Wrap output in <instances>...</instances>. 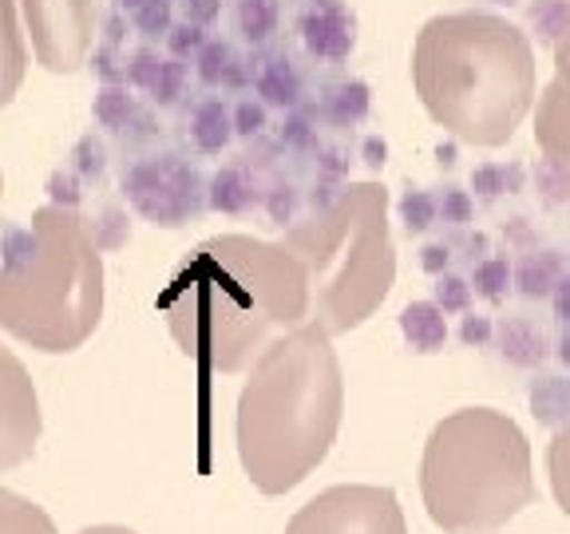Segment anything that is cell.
<instances>
[{
  "mask_svg": "<svg viewBox=\"0 0 570 534\" xmlns=\"http://www.w3.org/2000/svg\"><path fill=\"white\" fill-rule=\"evenodd\" d=\"M309 274L285 241L223 234L195 246L170 274L163 317L175 345L214 368L238 373L266 345L309 320Z\"/></svg>",
  "mask_w": 570,
  "mask_h": 534,
  "instance_id": "6da1fadb",
  "label": "cell"
},
{
  "mask_svg": "<svg viewBox=\"0 0 570 534\" xmlns=\"http://www.w3.org/2000/svg\"><path fill=\"white\" fill-rule=\"evenodd\" d=\"M345 416L333 337L317 320L282 333L238 396V459L262 495H285L330 455Z\"/></svg>",
  "mask_w": 570,
  "mask_h": 534,
  "instance_id": "7a4b0ae2",
  "label": "cell"
},
{
  "mask_svg": "<svg viewBox=\"0 0 570 534\" xmlns=\"http://www.w3.org/2000/svg\"><path fill=\"white\" fill-rule=\"evenodd\" d=\"M412 83L455 139L503 147L534 99L531 36L495 12L432 17L412 48Z\"/></svg>",
  "mask_w": 570,
  "mask_h": 534,
  "instance_id": "3957f363",
  "label": "cell"
},
{
  "mask_svg": "<svg viewBox=\"0 0 570 534\" xmlns=\"http://www.w3.org/2000/svg\"><path fill=\"white\" fill-rule=\"evenodd\" d=\"M104 317V258L68 206H40L0 238V329L40 353H76Z\"/></svg>",
  "mask_w": 570,
  "mask_h": 534,
  "instance_id": "277c9868",
  "label": "cell"
},
{
  "mask_svg": "<svg viewBox=\"0 0 570 534\" xmlns=\"http://www.w3.org/2000/svg\"><path fill=\"white\" fill-rule=\"evenodd\" d=\"M420 495L444 534L503 531L539 498L531 444L515 419L495 408L452 412L424 444Z\"/></svg>",
  "mask_w": 570,
  "mask_h": 534,
  "instance_id": "5b68a950",
  "label": "cell"
},
{
  "mask_svg": "<svg viewBox=\"0 0 570 534\" xmlns=\"http://www.w3.org/2000/svg\"><path fill=\"white\" fill-rule=\"evenodd\" d=\"M285 246L309 274V320L330 337L365 325L396 281L389 190L376 182L345 187L330 206H317L313 218L289 226Z\"/></svg>",
  "mask_w": 570,
  "mask_h": 534,
  "instance_id": "8992f818",
  "label": "cell"
},
{
  "mask_svg": "<svg viewBox=\"0 0 570 534\" xmlns=\"http://www.w3.org/2000/svg\"><path fill=\"white\" fill-rule=\"evenodd\" d=\"M285 534H409V523L392 487L345 483L309 498Z\"/></svg>",
  "mask_w": 570,
  "mask_h": 534,
  "instance_id": "52a82bcc",
  "label": "cell"
},
{
  "mask_svg": "<svg viewBox=\"0 0 570 534\" xmlns=\"http://www.w3.org/2000/svg\"><path fill=\"white\" fill-rule=\"evenodd\" d=\"M36 60L56 76H68L88 60L96 0H17Z\"/></svg>",
  "mask_w": 570,
  "mask_h": 534,
  "instance_id": "ba28073f",
  "label": "cell"
},
{
  "mask_svg": "<svg viewBox=\"0 0 570 534\" xmlns=\"http://www.w3.org/2000/svg\"><path fill=\"white\" fill-rule=\"evenodd\" d=\"M40 400L20 356L0 345V472L32 459L40 444Z\"/></svg>",
  "mask_w": 570,
  "mask_h": 534,
  "instance_id": "9c48e42d",
  "label": "cell"
},
{
  "mask_svg": "<svg viewBox=\"0 0 570 534\" xmlns=\"http://www.w3.org/2000/svg\"><path fill=\"white\" fill-rule=\"evenodd\" d=\"M534 142L543 155H559L570 159V83L554 76L539 96V111H534Z\"/></svg>",
  "mask_w": 570,
  "mask_h": 534,
  "instance_id": "30bf717a",
  "label": "cell"
},
{
  "mask_svg": "<svg viewBox=\"0 0 570 534\" xmlns=\"http://www.w3.org/2000/svg\"><path fill=\"white\" fill-rule=\"evenodd\" d=\"M24 71H28V44L17 17V0H0V107L20 91Z\"/></svg>",
  "mask_w": 570,
  "mask_h": 534,
  "instance_id": "8fae6325",
  "label": "cell"
},
{
  "mask_svg": "<svg viewBox=\"0 0 570 534\" xmlns=\"http://www.w3.org/2000/svg\"><path fill=\"white\" fill-rule=\"evenodd\" d=\"M495 348L511 368H539L551 356L547 333L527 317H508L495 325Z\"/></svg>",
  "mask_w": 570,
  "mask_h": 534,
  "instance_id": "7c38bea8",
  "label": "cell"
},
{
  "mask_svg": "<svg viewBox=\"0 0 570 534\" xmlns=\"http://www.w3.org/2000/svg\"><path fill=\"white\" fill-rule=\"evenodd\" d=\"M562 274H567V261H562L559 249L534 246L511 266V285H515L519 297H527V301H543V297L554 294V285H559Z\"/></svg>",
  "mask_w": 570,
  "mask_h": 534,
  "instance_id": "4fadbf2b",
  "label": "cell"
},
{
  "mask_svg": "<svg viewBox=\"0 0 570 534\" xmlns=\"http://www.w3.org/2000/svg\"><path fill=\"white\" fill-rule=\"evenodd\" d=\"M527 404H531V416L543 427H551V432L570 427V376H539V380H531Z\"/></svg>",
  "mask_w": 570,
  "mask_h": 534,
  "instance_id": "5bb4252c",
  "label": "cell"
},
{
  "mask_svg": "<svg viewBox=\"0 0 570 534\" xmlns=\"http://www.w3.org/2000/svg\"><path fill=\"white\" fill-rule=\"evenodd\" d=\"M401 329L416 353H440L448 340L444 309L436 301H416L401 313Z\"/></svg>",
  "mask_w": 570,
  "mask_h": 534,
  "instance_id": "9a60e30c",
  "label": "cell"
},
{
  "mask_svg": "<svg viewBox=\"0 0 570 534\" xmlns=\"http://www.w3.org/2000/svg\"><path fill=\"white\" fill-rule=\"evenodd\" d=\"M0 534H60L45 507H36L32 498L0 487Z\"/></svg>",
  "mask_w": 570,
  "mask_h": 534,
  "instance_id": "2e32d148",
  "label": "cell"
},
{
  "mask_svg": "<svg viewBox=\"0 0 570 534\" xmlns=\"http://www.w3.org/2000/svg\"><path fill=\"white\" fill-rule=\"evenodd\" d=\"M527 28L539 44L559 48L570 36V0H531L527 4Z\"/></svg>",
  "mask_w": 570,
  "mask_h": 534,
  "instance_id": "e0dca14e",
  "label": "cell"
},
{
  "mask_svg": "<svg viewBox=\"0 0 570 534\" xmlns=\"http://www.w3.org/2000/svg\"><path fill=\"white\" fill-rule=\"evenodd\" d=\"M527 182L523 162H480L472 170V190L480 202H495L503 195H519Z\"/></svg>",
  "mask_w": 570,
  "mask_h": 534,
  "instance_id": "ac0fdd59",
  "label": "cell"
},
{
  "mask_svg": "<svg viewBox=\"0 0 570 534\" xmlns=\"http://www.w3.org/2000/svg\"><path fill=\"white\" fill-rule=\"evenodd\" d=\"M534 178V195L543 198L547 206H562L570 202V159H559V155H543L531 170Z\"/></svg>",
  "mask_w": 570,
  "mask_h": 534,
  "instance_id": "d6986e66",
  "label": "cell"
},
{
  "mask_svg": "<svg viewBox=\"0 0 570 534\" xmlns=\"http://www.w3.org/2000/svg\"><path fill=\"white\" fill-rule=\"evenodd\" d=\"M547 475H551L554 503L570 518V427L554 432L551 447H547Z\"/></svg>",
  "mask_w": 570,
  "mask_h": 534,
  "instance_id": "ffe728a7",
  "label": "cell"
},
{
  "mask_svg": "<svg viewBox=\"0 0 570 534\" xmlns=\"http://www.w3.org/2000/svg\"><path fill=\"white\" fill-rule=\"evenodd\" d=\"M511 285V261L508 258H480L472 266V294L483 301H503Z\"/></svg>",
  "mask_w": 570,
  "mask_h": 534,
  "instance_id": "44dd1931",
  "label": "cell"
},
{
  "mask_svg": "<svg viewBox=\"0 0 570 534\" xmlns=\"http://www.w3.org/2000/svg\"><path fill=\"white\" fill-rule=\"evenodd\" d=\"M401 218H404V226H409L412 234H424L428 226H432V222L440 218L436 198L424 195V190H412V195L401 202Z\"/></svg>",
  "mask_w": 570,
  "mask_h": 534,
  "instance_id": "7402d4cb",
  "label": "cell"
},
{
  "mask_svg": "<svg viewBox=\"0 0 570 534\" xmlns=\"http://www.w3.org/2000/svg\"><path fill=\"white\" fill-rule=\"evenodd\" d=\"M436 305L444 313H468L472 309V281H468V277H455V274H440Z\"/></svg>",
  "mask_w": 570,
  "mask_h": 534,
  "instance_id": "603a6c76",
  "label": "cell"
},
{
  "mask_svg": "<svg viewBox=\"0 0 570 534\" xmlns=\"http://www.w3.org/2000/svg\"><path fill=\"white\" fill-rule=\"evenodd\" d=\"M440 214H444V222L448 226H468L475 218V202H472V195L468 190H460V187H448L444 190V198H440Z\"/></svg>",
  "mask_w": 570,
  "mask_h": 534,
  "instance_id": "cb8c5ba5",
  "label": "cell"
},
{
  "mask_svg": "<svg viewBox=\"0 0 570 534\" xmlns=\"http://www.w3.org/2000/svg\"><path fill=\"white\" fill-rule=\"evenodd\" d=\"M460 340L463 345H475V348L491 345V340H495V320L483 317V313H468L460 325Z\"/></svg>",
  "mask_w": 570,
  "mask_h": 534,
  "instance_id": "d4e9b609",
  "label": "cell"
},
{
  "mask_svg": "<svg viewBox=\"0 0 570 534\" xmlns=\"http://www.w3.org/2000/svg\"><path fill=\"white\" fill-rule=\"evenodd\" d=\"M448 261H452V249L444 246V241H432V246L420 249V266L428 269V274H448Z\"/></svg>",
  "mask_w": 570,
  "mask_h": 534,
  "instance_id": "484cf974",
  "label": "cell"
},
{
  "mask_svg": "<svg viewBox=\"0 0 570 534\" xmlns=\"http://www.w3.org/2000/svg\"><path fill=\"white\" fill-rule=\"evenodd\" d=\"M551 309H554V317H559L562 325H570V274H562V277H559V285H554Z\"/></svg>",
  "mask_w": 570,
  "mask_h": 534,
  "instance_id": "4316f807",
  "label": "cell"
},
{
  "mask_svg": "<svg viewBox=\"0 0 570 534\" xmlns=\"http://www.w3.org/2000/svg\"><path fill=\"white\" fill-rule=\"evenodd\" d=\"M554 76H559L562 83H570V36L554 48Z\"/></svg>",
  "mask_w": 570,
  "mask_h": 534,
  "instance_id": "83f0119b",
  "label": "cell"
},
{
  "mask_svg": "<svg viewBox=\"0 0 570 534\" xmlns=\"http://www.w3.org/2000/svg\"><path fill=\"white\" fill-rule=\"evenodd\" d=\"M503 234H508L511 241H527V238H531V230H527V218H511V222L503 226Z\"/></svg>",
  "mask_w": 570,
  "mask_h": 534,
  "instance_id": "f1b7e54d",
  "label": "cell"
},
{
  "mask_svg": "<svg viewBox=\"0 0 570 534\" xmlns=\"http://www.w3.org/2000/svg\"><path fill=\"white\" fill-rule=\"evenodd\" d=\"M554 356H559L562 365H567V368H570V325H567V329H562L559 345H554Z\"/></svg>",
  "mask_w": 570,
  "mask_h": 534,
  "instance_id": "f546056e",
  "label": "cell"
},
{
  "mask_svg": "<svg viewBox=\"0 0 570 534\" xmlns=\"http://www.w3.org/2000/svg\"><path fill=\"white\" fill-rule=\"evenodd\" d=\"M436 155H440V162H444V167H452V162H455V142H440Z\"/></svg>",
  "mask_w": 570,
  "mask_h": 534,
  "instance_id": "4dcf8cb0",
  "label": "cell"
},
{
  "mask_svg": "<svg viewBox=\"0 0 570 534\" xmlns=\"http://www.w3.org/2000/svg\"><path fill=\"white\" fill-rule=\"evenodd\" d=\"M80 534H135V531H127V526H88Z\"/></svg>",
  "mask_w": 570,
  "mask_h": 534,
  "instance_id": "1f68e13d",
  "label": "cell"
},
{
  "mask_svg": "<svg viewBox=\"0 0 570 534\" xmlns=\"http://www.w3.org/2000/svg\"><path fill=\"white\" fill-rule=\"evenodd\" d=\"M368 162H376V167H381V162H384V142H368Z\"/></svg>",
  "mask_w": 570,
  "mask_h": 534,
  "instance_id": "d6a6232c",
  "label": "cell"
},
{
  "mask_svg": "<svg viewBox=\"0 0 570 534\" xmlns=\"http://www.w3.org/2000/svg\"><path fill=\"white\" fill-rule=\"evenodd\" d=\"M491 4H519V0H491Z\"/></svg>",
  "mask_w": 570,
  "mask_h": 534,
  "instance_id": "836d02e7",
  "label": "cell"
}]
</instances>
